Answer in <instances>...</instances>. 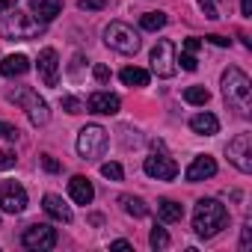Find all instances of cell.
Here are the masks:
<instances>
[{"label":"cell","instance_id":"obj_1","mask_svg":"<svg viewBox=\"0 0 252 252\" xmlns=\"http://www.w3.org/2000/svg\"><path fill=\"white\" fill-rule=\"evenodd\" d=\"M222 98H225V104H228L231 110H237L243 119L252 113V83H249V77H246L237 65H231V68L222 71Z\"/></svg>","mask_w":252,"mask_h":252},{"label":"cell","instance_id":"obj_2","mask_svg":"<svg viewBox=\"0 0 252 252\" xmlns=\"http://www.w3.org/2000/svg\"><path fill=\"white\" fill-rule=\"evenodd\" d=\"M225 225H228V211H225L222 202H217V199H199V202H196L193 228H196L199 237L211 240V237H217Z\"/></svg>","mask_w":252,"mask_h":252},{"label":"cell","instance_id":"obj_3","mask_svg":"<svg viewBox=\"0 0 252 252\" xmlns=\"http://www.w3.org/2000/svg\"><path fill=\"white\" fill-rule=\"evenodd\" d=\"M42 33H45V24L33 12L9 9L3 18H0V36L6 42H30V39H39Z\"/></svg>","mask_w":252,"mask_h":252},{"label":"cell","instance_id":"obj_4","mask_svg":"<svg viewBox=\"0 0 252 252\" xmlns=\"http://www.w3.org/2000/svg\"><path fill=\"white\" fill-rule=\"evenodd\" d=\"M104 42H107V48H113L119 54H137L143 48L140 33L131 24H125V21H110L104 27Z\"/></svg>","mask_w":252,"mask_h":252},{"label":"cell","instance_id":"obj_5","mask_svg":"<svg viewBox=\"0 0 252 252\" xmlns=\"http://www.w3.org/2000/svg\"><path fill=\"white\" fill-rule=\"evenodd\" d=\"M9 101L27 110V119L36 125V128H39V125H48V119H51V110H48V101H45V98H42L36 89H30V86H21V89L9 92Z\"/></svg>","mask_w":252,"mask_h":252},{"label":"cell","instance_id":"obj_6","mask_svg":"<svg viewBox=\"0 0 252 252\" xmlns=\"http://www.w3.org/2000/svg\"><path fill=\"white\" fill-rule=\"evenodd\" d=\"M107 143H110V137H107V131L101 125H86V128H80V134H77V155L83 160H98L104 155Z\"/></svg>","mask_w":252,"mask_h":252},{"label":"cell","instance_id":"obj_7","mask_svg":"<svg viewBox=\"0 0 252 252\" xmlns=\"http://www.w3.org/2000/svg\"><path fill=\"white\" fill-rule=\"evenodd\" d=\"M175 45L169 39H160L155 48H152V71L158 77H172L178 71V63H175Z\"/></svg>","mask_w":252,"mask_h":252},{"label":"cell","instance_id":"obj_8","mask_svg":"<svg viewBox=\"0 0 252 252\" xmlns=\"http://www.w3.org/2000/svg\"><path fill=\"white\" fill-rule=\"evenodd\" d=\"M225 155H228V160H231L243 175L252 172V137H249V134H237V137L225 146Z\"/></svg>","mask_w":252,"mask_h":252},{"label":"cell","instance_id":"obj_9","mask_svg":"<svg viewBox=\"0 0 252 252\" xmlns=\"http://www.w3.org/2000/svg\"><path fill=\"white\" fill-rule=\"evenodd\" d=\"M21 243H24L27 249H36V252L54 249V246H57V228L48 225V222H36V225H30V228L21 234Z\"/></svg>","mask_w":252,"mask_h":252},{"label":"cell","instance_id":"obj_10","mask_svg":"<svg viewBox=\"0 0 252 252\" xmlns=\"http://www.w3.org/2000/svg\"><path fill=\"white\" fill-rule=\"evenodd\" d=\"M27 208V190L18 181H0V211L21 214Z\"/></svg>","mask_w":252,"mask_h":252},{"label":"cell","instance_id":"obj_11","mask_svg":"<svg viewBox=\"0 0 252 252\" xmlns=\"http://www.w3.org/2000/svg\"><path fill=\"white\" fill-rule=\"evenodd\" d=\"M143 169H146L149 178H158V181H172V178L178 175V163H175L169 155H163V152H160V155H158V152L149 155L146 163H143Z\"/></svg>","mask_w":252,"mask_h":252},{"label":"cell","instance_id":"obj_12","mask_svg":"<svg viewBox=\"0 0 252 252\" xmlns=\"http://www.w3.org/2000/svg\"><path fill=\"white\" fill-rule=\"evenodd\" d=\"M36 65H39V77H42L45 86H57L60 83V57H57L54 48H45L39 54V63Z\"/></svg>","mask_w":252,"mask_h":252},{"label":"cell","instance_id":"obj_13","mask_svg":"<svg viewBox=\"0 0 252 252\" xmlns=\"http://www.w3.org/2000/svg\"><path fill=\"white\" fill-rule=\"evenodd\" d=\"M86 107H89V113H95V116H116V113H119V107H122V101H119V95L98 89V92H92V95H89Z\"/></svg>","mask_w":252,"mask_h":252},{"label":"cell","instance_id":"obj_14","mask_svg":"<svg viewBox=\"0 0 252 252\" xmlns=\"http://www.w3.org/2000/svg\"><path fill=\"white\" fill-rule=\"evenodd\" d=\"M214 175H217V160H214V158H208V155L193 158V163H190V166H187V172H184V178H187L190 184L205 181V178H214Z\"/></svg>","mask_w":252,"mask_h":252},{"label":"cell","instance_id":"obj_15","mask_svg":"<svg viewBox=\"0 0 252 252\" xmlns=\"http://www.w3.org/2000/svg\"><path fill=\"white\" fill-rule=\"evenodd\" d=\"M42 208H45V214H48L51 220H57V222H71V220H74L71 208H68L60 196H54V193H48V196L42 199Z\"/></svg>","mask_w":252,"mask_h":252},{"label":"cell","instance_id":"obj_16","mask_svg":"<svg viewBox=\"0 0 252 252\" xmlns=\"http://www.w3.org/2000/svg\"><path fill=\"white\" fill-rule=\"evenodd\" d=\"M68 193H71V199H74L77 205H92V199H95V187H92L89 178H83V175H74V178L68 181Z\"/></svg>","mask_w":252,"mask_h":252},{"label":"cell","instance_id":"obj_17","mask_svg":"<svg viewBox=\"0 0 252 252\" xmlns=\"http://www.w3.org/2000/svg\"><path fill=\"white\" fill-rule=\"evenodd\" d=\"M30 12L42 24H48V21H54L63 12V0H30Z\"/></svg>","mask_w":252,"mask_h":252},{"label":"cell","instance_id":"obj_18","mask_svg":"<svg viewBox=\"0 0 252 252\" xmlns=\"http://www.w3.org/2000/svg\"><path fill=\"white\" fill-rule=\"evenodd\" d=\"M27 71H30V60L24 54H9V57H3V63H0V74L3 77H21Z\"/></svg>","mask_w":252,"mask_h":252},{"label":"cell","instance_id":"obj_19","mask_svg":"<svg viewBox=\"0 0 252 252\" xmlns=\"http://www.w3.org/2000/svg\"><path fill=\"white\" fill-rule=\"evenodd\" d=\"M190 128H193V134L214 137V134L220 131V119H217L214 113H196V116L190 119Z\"/></svg>","mask_w":252,"mask_h":252},{"label":"cell","instance_id":"obj_20","mask_svg":"<svg viewBox=\"0 0 252 252\" xmlns=\"http://www.w3.org/2000/svg\"><path fill=\"white\" fill-rule=\"evenodd\" d=\"M158 217H160L163 222H181L184 208H181L175 199H160V202H158Z\"/></svg>","mask_w":252,"mask_h":252},{"label":"cell","instance_id":"obj_21","mask_svg":"<svg viewBox=\"0 0 252 252\" xmlns=\"http://www.w3.org/2000/svg\"><path fill=\"white\" fill-rule=\"evenodd\" d=\"M119 77H122L125 86H149V71H146V68H137V65L122 68Z\"/></svg>","mask_w":252,"mask_h":252},{"label":"cell","instance_id":"obj_22","mask_svg":"<svg viewBox=\"0 0 252 252\" xmlns=\"http://www.w3.org/2000/svg\"><path fill=\"white\" fill-rule=\"evenodd\" d=\"M119 202H122V208H125V214H131V217H137V220L149 214V205H146V202H143L140 196H122Z\"/></svg>","mask_w":252,"mask_h":252},{"label":"cell","instance_id":"obj_23","mask_svg":"<svg viewBox=\"0 0 252 252\" xmlns=\"http://www.w3.org/2000/svg\"><path fill=\"white\" fill-rule=\"evenodd\" d=\"M184 101H187V104H196V107H205V104L211 101V92H208L205 86H187V89H184Z\"/></svg>","mask_w":252,"mask_h":252},{"label":"cell","instance_id":"obj_24","mask_svg":"<svg viewBox=\"0 0 252 252\" xmlns=\"http://www.w3.org/2000/svg\"><path fill=\"white\" fill-rule=\"evenodd\" d=\"M140 27L143 30H160V27H166V12H146L140 18Z\"/></svg>","mask_w":252,"mask_h":252},{"label":"cell","instance_id":"obj_25","mask_svg":"<svg viewBox=\"0 0 252 252\" xmlns=\"http://www.w3.org/2000/svg\"><path fill=\"white\" fill-rule=\"evenodd\" d=\"M149 243H152L155 249H166V246H169V234H166V228L155 225V228H152V234H149Z\"/></svg>","mask_w":252,"mask_h":252},{"label":"cell","instance_id":"obj_26","mask_svg":"<svg viewBox=\"0 0 252 252\" xmlns=\"http://www.w3.org/2000/svg\"><path fill=\"white\" fill-rule=\"evenodd\" d=\"M101 175H104V178H110V181H122L125 169H122L116 160H107V163H101Z\"/></svg>","mask_w":252,"mask_h":252},{"label":"cell","instance_id":"obj_27","mask_svg":"<svg viewBox=\"0 0 252 252\" xmlns=\"http://www.w3.org/2000/svg\"><path fill=\"white\" fill-rule=\"evenodd\" d=\"M175 63H178V65H181L184 71H196V68H199V60H196V57H193L190 51H184L181 57H175Z\"/></svg>","mask_w":252,"mask_h":252},{"label":"cell","instance_id":"obj_28","mask_svg":"<svg viewBox=\"0 0 252 252\" xmlns=\"http://www.w3.org/2000/svg\"><path fill=\"white\" fill-rule=\"evenodd\" d=\"M199 6H202L205 18H211V21H217V18H220V6H217V0H199Z\"/></svg>","mask_w":252,"mask_h":252},{"label":"cell","instance_id":"obj_29","mask_svg":"<svg viewBox=\"0 0 252 252\" xmlns=\"http://www.w3.org/2000/svg\"><path fill=\"white\" fill-rule=\"evenodd\" d=\"M63 107H65V113H83V104L74 95H63Z\"/></svg>","mask_w":252,"mask_h":252},{"label":"cell","instance_id":"obj_30","mask_svg":"<svg viewBox=\"0 0 252 252\" xmlns=\"http://www.w3.org/2000/svg\"><path fill=\"white\" fill-rule=\"evenodd\" d=\"M83 12H98V9H104L107 6V0H80V3H77Z\"/></svg>","mask_w":252,"mask_h":252},{"label":"cell","instance_id":"obj_31","mask_svg":"<svg viewBox=\"0 0 252 252\" xmlns=\"http://www.w3.org/2000/svg\"><path fill=\"white\" fill-rule=\"evenodd\" d=\"M0 137H6V140H12V143H15V140L21 137V131H18V128H12V125H6V122H0Z\"/></svg>","mask_w":252,"mask_h":252},{"label":"cell","instance_id":"obj_32","mask_svg":"<svg viewBox=\"0 0 252 252\" xmlns=\"http://www.w3.org/2000/svg\"><path fill=\"white\" fill-rule=\"evenodd\" d=\"M12 166H15V152L3 149L0 152V169H12Z\"/></svg>","mask_w":252,"mask_h":252},{"label":"cell","instance_id":"obj_33","mask_svg":"<svg viewBox=\"0 0 252 252\" xmlns=\"http://www.w3.org/2000/svg\"><path fill=\"white\" fill-rule=\"evenodd\" d=\"M92 77H95L98 83H107V80H110V68H107V65H95V68H92Z\"/></svg>","mask_w":252,"mask_h":252},{"label":"cell","instance_id":"obj_34","mask_svg":"<svg viewBox=\"0 0 252 252\" xmlns=\"http://www.w3.org/2000/svg\"><path fill=\"white\" fill-rule=\"evenodd\" d=\"M42 166H45L48 172H60V160H57V158H51V155H45V158H42Z\"/></svg>","mask_w":252,"mask_h":252},{"label":"cell","instance_id":"obj_35","mask_svg":"<svg viewBox=\"0 0 252 252\" xmlns=\"http://www.w3.org/2000/svg\"><path fill=\"white\" fill-rule=\"evenodd\" d=\"M199 48H202V39H196V36H193V39H187V42H184V51H190V54H196V51H199Z\"/></svg>","mask_w":252,"mask_h":252},{"label":"cell","instance_id":"obj_36","mask_svg":"<svg viewBox=\"0 0 252 252\" xmlns=\"http://www.w3.org/2000/svg\"><path fill=\"white\" fill-rule=\"evenodd\" d=\"M249 234H252V228H249V222H246L243 231H240V249H249Z\"/></svg>","mask_w":252,"mask_h":252},{"label":"cell","instance_id":"obj_37","mask_svg":"<svg viewBox=\"0 0 252 252\" xmlns=\"http://www.w3.org/2000/svg\"><path fill=\"white\" fill-rule=\"evenodd\" d=\"M208 42L211 45H220V48H228L231 45V39H225V36H208Z\"/></svg>","mask_w":252,"mask_h":252},{"label":"cell","instance_id":"obj_38","mask_svg":"<svg viewBox=\"0 0 252 252\" xmlns=\"http://www.w3.org/2000/svg\"><path fill=\"white\" fill-rule=\"evenodd\" d=\"M240 15L243 18H252V0H240Z\"/></svg>","mask_w":252,"mask_h":252},{"label":"cell","instance_id":"obj_39","mask_svg":"<svg viewBox=\"0 0 252 252\" xmlns=\"http://www.w3.org/2000/svg\"><path fill=\"white\" fill-rule=\"evenodd\" d=\"M15 3H18V0H0V15L9 12V9H15Z\"/></svg>","mask_w":252,"mask_h":252},{"label":"cell","instance_id":"obj_40","mask_svg":"<svg viewBox=\"0 0 252 252\" xmlns=\"http://www.w3.org/2000/svg\"><path fill=\"white\" fill-rule=\"evenodd\" d=\"M110 246H113V249H131V240H113Z\"/></svg>","mask_w":252,"mask_h":252}]
</instances>
